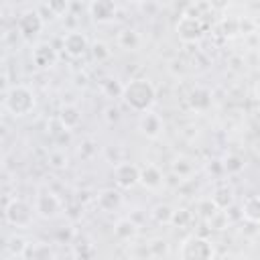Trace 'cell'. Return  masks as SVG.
I'll return each mask as SVG.
<instances>
[{
  "mask_svg": "<svg viewBox=\"0 0 260 260\" xmlns=\"http://www.w3.org/2000/svg\"><path fill=\"white\" fill-rule=\"evenodd\" d=\"M122 102L138 114L150 112L154 102H156V87L146 79V77H136L130 79L128 83H124V93H122Z\"/></svg>",
  "mask_w": 260,
  "mask_h": 260,
  "instance_id": "6da1fadb",
  "label": "cell"
},
{
  "mask_svg": "<svg viewBox=\"0 0 260 260\" xmlns=\"http://www.w3.org/2000/svg\"><path fill=\"white\" fill-rule=\"evenodd\" d=\"M37 106V95L35 91L24 85V83H14L8 85L4 91V108L10 116L14 118H24L28 116Z\"/></svg>",
  "mask_w": 260,
  "mask_h": 260,
  "instance_id": "7a4b0ae2",
  "label": "cell"
},
{
  "mask_svg": "<svg viewBox=\"0 0 260 260\" xmlns=\"http://www.w3.org/2000/svg\"><path fill=\"white\" fill-rule=\"evenodd\" d=\"M35 215H37L35 205L24 201V199H20V197H12L4 205V219L12 228H20V230L30 228Z\"/></svg>",
  "mask_w": 260,
  "mask_h": 260,
  "instance_id": "3957f363",
  "label": "cell"
},
{
  "mask_svg": "<svg viewBox=\"0 0 260 260\" xmlns=\"http://www.w3.org/2000/svg\"><path fill=\"white\" fill-rule=\"evenodd\" d=\"M181 260H213V244L203 236H187L179 248Z\"/></svg>",
  "mask_w": 260,
  "mask_h": 260,
  "instance_id": "277c9868",
  "label": "cell"
},
{
  "mask_svg": "<svg viewBox=\"0 0 260 260\" xmlns=\"http://www.w3.org/2000/svg\"><path fill=\"white\" fill-rule=\"evenodd\" d=\"M32 205H35L37 215L43 217V219H55V217H59L61 211H63V201L59 199L57 193H53V191H49V189H41V191L37 193Z\"/></svg>",
  "mask_w": 260,
  "mask_h": 260,
  "instance_id": "5b68a950",
  "label": "cell"
},
{
  "mask_svg": "<svg viewBox=\"0 0 260 260\" xmlns=\"http://www.w3.org/2000/svg\"><path fill=\"white\" fill-rule=\"evenodd\" d=\"M43 26H45V20H43V16L37 8H26L18 14L16 30L24 41H32L43 30Z\"/></svg>",
  "mask_w": 260,
  "mask_h": 260,
  "instance_id": "8992f818",
  "label": "cell"
},
{
  "mask_svg": "<svg viewBox=\"0 0 260 260\" xmlns=\"http://www.w3.org/2000/svg\"><path fill=\"white\" fill-rule=\"evenodd\" d=\"M175 30H177V35H179V39H181L183 43H197V41H201V37H203V32H205V24L201 22V18H197V16L185 12V14L179 18Z\"/></svg>",
  "mask_w": 260,
  "mask_h": 260,
  "instance_id": "52a82bcc",
  "label": "cell"
},
{
  "mask_svg": "<svg viewBox=\"0 0 260 260\" xmlns=\"http://www.w3.org/2000/svg\"><path fill=\"white\" fill-rule=\"evenodd\" d=\"M61 47H63V51H65L71 59H79V57H83L85 53H89L91 43L87 41V37H85L81 30H69V32L63 35Z\"/></svg>",
  "mask_w": 260,
  "mask_h": 260,
  "instance_id": "ba28073f",
  "label": "cell"
},
{
  "mask_svg": "<svg viewBox=\"0 0 260 260\" xmlns=\"http://www.w3.org/2000/svg\"><path fill=\"white\" fill-rule=\"evenodd\" d=\"M114 181L120 189H132L140 183V167L130 162V160H124L120 165H114Z\"/></svg>",
  "mask_w": 260,
  "mask_h": 260,
  "instance_id": "9c48e42d",
  "label": "cell"
},
{
  "mask_svg": "<svg viewBox=\"0 0 260 260\" xmlns=\"http://www.w3.org/2000/svg\"><path fill=\"white\" fill-rule=\"evenodd\" d=\"M87 12H89V16H91L93 22L108 24V22H112L116 18L118 6L112 0H95V2H89L87 4Z\"/></svg>",
  "mask_w": 260,
  "mask_h": 260,
  "instance_id": "30bf717a",
  "label": "cell"
},
{
  "mask_svg": "<svg viewBox=\"0 0 260 260\" xmlns=\"http://www.w3.org/2000/svg\"><path fill=\"white\" fill-rule=\"evenodd\" d=\"M162 128H165V124H162V118L156 114V112H144V114H140V118H138V130H140V134H144L146 138H158L160 134H162Z\"/></svg>",
  "mask_w": 260,
  "mask_h": 260,
  "instance_id": "8fae6325",
  "label": "cell"
},
{
  "mask_svg": "<svg viewBox=\"0 0 260 260\" xmlns=\"http://www.w3.org/2000/svg\"><path fill=\"white\" fill-rule=\"evenodd\" d=\"M30 59H32L35 67H39V69H51L57 63L59 55H57V51L49 43H39L37 47H32Z\"/></svg>",
  "mask_w": 260,
  "mask_h": 260,
  "instance_id": "7c38bea8",
  "label": "cell"
},
{
  "mask_svg": "<svg viewBox=\"0 0 260 260\" xmlns=\"http://www.w3.org/2000/svg\"><path fill=\"white\" fill-rule=\"evenodd\" d=\"M140 185L148 191H160L165 185V175L156 165L140 167Z\"/></svg>",
  "mask_w": 260,
  "mask_h": 260,
  "instance_id": "4fadbf2b",
  "label": "cell"
},
{
  "mask_svg": "<svg viewBox=\"0 0 260 260\" xmlns=\"http://www.w3.org/2000/svg\"><path fill=\"white\" fill-rule=\"evenodd\" d=\"M57 118H59V124L63 130H75L81 124V110L75 104H65V106H61Z\"/></svg>",
  "mask_w": 260,
  "mask_h": 260,
  "instance_id": "5bb4252c",
  "label": "cell"
},
{
  "mask_svg": "<svg viewBox=\"0 0 260 260\" xmlns=\"http://www.w3.org/2000/svg\"><path fill=\"white\" fill-rule=\"evenodd\" d=\"M122 205V193L118 189H104L98 193V207L106 213L116 211Z\"/></svg>",
  "mask_w": 260,
  "mask_h": 260,
  "instance_id": "9a60e30c",
  "label": "cell"
},
{
  "mask_svg": "<svg viewBox=\"0 0 260 260\" xmlns=\"http://www.w3.org/2000/svg\"><path fill=\"white\" fill-rule=\"evenodd\" d=\"M114 236L120 240V242H132L136 236H138V225L134 219L130 217H120L114 225Z\"/></svg>",
  "mask_w": 260,
  "mask_h": 260,
  "instance_id": "2e32d148",
  "label": "cell"
},
{
  "mask_svg": "<svg viewBox=\"0 0 260 260\" xmlns=\"http://www.w3.org/2000/svg\"><path fill=\"white\" fill-rule=\"evenodd\" d=\"M140 43H142V39L134 28H122L116 35V45L124 51H136L140 47Z\"/></svg>",
  "mask_w": 260,
  "mask_h": 260,
  "instance_id": "e0dca14e",
  "label": "cell"
},
{
  "mask_svg": "<svg viewBox=\"0 0 260 260\" xmlns=\"http://www.w3.org/2000/svg\"><path fill=\"white\" fill-rule=\"evenodd\" d=\"M28 248H30V244H28L26 238L20 236V234H12V236L6 240V252H8L12 258H22V256H26Z\"/></svg>",
  "mask_w": 260,
  "mask_h": 260,
  "instance_id": "ac0fdd59",
  "label": "cell"
},
{
  "mask_svg": "<svg viewBox=\"0 0 260 260\" xmlns=\"http://www.w3.org/2000/svg\"><path fill=\"white\" fill-rule=\"evenodd\" d=\"M55 248L49 242H35L26 252V258L30 260H55Z\"/></svg>",
  "mask_w": 260,
  "mask_h": 260,
  "instance_id": "d6986e66",
  "label": "cell"
},
{
  "mask_svg": "<svg viewBox=\"0 0 260 260\" xmlns=\"http://www.w3.org/2000/svg\"><path fill=\"white\" fill-rule=\"evenodd\" d=\"M189 104L195 112H205L211 106V93L205 87H195L189 95Z\"/></svg>",
  "mask_w": 260,
  "mask_h": 260,
  "instance_id": "ffe728a7",
  "label": "cell"
},
{
  "mask_svg": "<svg viewBox=\"0 0 260 260\" xmlns=\"http://www.w3.org/2000/svg\"><path fill=\"white\" fill-rule=\"evenodd\" d=\"M211 201L215 203V207L217 209H228L232 203H234V189L232 187H228V185H219L215 191H213V195H211Z\"/></svg>",
  "mask_w": 260,
  "mask_h": 260,
  "instance_id": "44dd1931",
  "label": "cell"
},
{
  "mask_svg": "<svg viewBox=\"0 0 260 260\" xmlns=\"http://www.w3.org/2000/svg\"><path fill=\"white\" fill-rule=\"evenodd\" d=\"M242 215L252 223H260V195H252L244 201Z\"/></svg>",
  "mask_w": 260,
  "mask_h": 260,
  "instance_id": "7402d4cb",
  "label": "cell"
},
{
  "mask_svg": "<svg viewBox=\"0 0 260 260\" xmlns=\"http://www.w3.org/2000/svg\"><path fill=\"white\" fill-rule=\"evenodd\" d=\"M100 89L110 100H118V98L122 100V93H124V85L116 77H104L102 83H100Z\"/></svg>",
  "mask_w": 260,
  "mask_h": 260,
  "instance_id": "603a6c76",
  "label": "cell"
},
{
  "mask_svg": "<svg viewBox=\"0 0 260 260\" xmlns=\"http://www.w3.org/2000/svg\"><path fill=\"white\" fill-rule=\"evenodd\" d=\"M173 213H175V207H171L169 203H158V205H154L152 211H150L152 219H154L156 223H160V225H169V223L173 221Z\"/></svg>",
  "mask_w": 260,
  "mask_h": 260,
  "instance_id": "cb8c5ba5",
  "label": "cell"
},
{
  "mask_svg": "<svg viewBox=\"0 0 260 260\" xmlns=\"http://www.w3.org/2000/svg\"><path fill=\"white\" fill-rule=\"evenodd\" d=\"M47 160H49V167L55 169V171H63V169L69 167V154H67L65 148H55V150H51L49 156H47Z\"/></svg>",
  "mask_w": 260,
  "mask_h": 260,
  "instance_id": "d4e9b609",
  "label": "cell"
},
{
  "mask_svg": "<svg viewBox=\"0 0 260 260\" xmlns=\"http://www.w3.org/2000/svg\"><path fill=\"white\" fill-rule=\"evenodd\" d=\"M89 55H91V59H93L95 63H106V61L112 57V49H110L108 43L95 41V43H91V47H89Z\"/></svg>",
  "mask_w": 260,
  "mask_h": 260,
  "instance_id": "484cf974",
  "label": "cell"
},
{
  "mask_svg": "<svg viewBox=\"0 0 260 260\" xmlns=\"http://www.w3.org/2000/svg\"><path fill=\"white\" fill-rule=\"evenodd\" d=\"M173 173L179 175V179H187L193 175V162L187 156H177L173 160Z\"/></svg>",
  "mask_w": 260,
  "mask_h": 260,
  "instance_id": "4316f807",
  "label": "cell"
},
{
  "mask_svg": "<svg viewBox=\"0 0 260 260\" xmlns=\"http://www.w3.org/2000/svg\"><path fill=\"white\" fill-rule=\"evenodd\" d=\"M221 167H223V171H225L228 175H238V173L244 171V160H242L238 154H228V156L223 158Z\"/></svg>",
  "mask_w": 260,
  "mask_h": 260,
  "instance_id": "83f0119b",
  "label": "cell"
},
{
  "mask_svg": "<svg viewBox=\"0 0 260 260\" xmlns=\"http://www.w3.org/2000/svg\"><path fill=\"white\" fill-rule=\"evenodd\" d=\"M191 211L189 209H185V207H179V209H175V213H173V221H171V225H177V228H187L189 223H191Z\"/></svg>",
  "mask_w": 260,
  "mask_h": 260,
  "instance_id": "f1b7e54d",
  "label": "cell"
},
{
  "mask_svg": "<svg viewBox=\"0 0 260 260\" xmlns=\"http://www.w3.org/2000/svg\"><path fill=\"white\" fill-rule=\"evenodd\" d=\"M148 252H150L154 258H162V256H167V252H169V244H167L165 240H152V242L148 244Z\"/></svg>",
  "mask_w": 260,
  "mask_h": 260,
  "instance_id": "f546056e",
  "label": "cell"
},
{
  "mask_svg": "<svg viewBox=\"0 0 260 260\" xmlns=\"http://www.w3.org/2000/svg\"><path fill=\"white\" fill-rule=\"evenodd\" d=\"M199 211H201V215H203L205 219H211L219 209L215 207V203H213L211 199H207V201H201V203H199Z\"/></svg>",
  "mask_w": 260,
  "mask_h": 260,
  "instance_id": "4dcf8cb0",
  "label": "cell"
},
{
  "mask_svg": "<svg viewBox=\"0 0 260 260\" xmlns=\"http://www.w3.org/2000/svg\"><path fill=\"white\" fill-rule=\"evenodd\" d=\"M225 221H228V215H225V211H217L211 219H207V223H209V228H213V230H221L223 225H225Z\"/></svg>",
  "mask_w": 260,
  "mask_h": 260,
  "instance_id": "1f68e13d",
  "label": "cell"
},
{
  "mask_svg": "<svg viewBox=\"0 0 260 260\" xmlns=\"http://www.w3.org/2000/svg\"><path fill=\"white\" fill-rule=\"evenodd\" d=\"M104 120H106L108 124H116V122L120 120V110H118L116 106H108V108L104 110Z\"/></svg>",
  "mask_w": 260,
  "mask_h": 260,
  "instance_id": "d6a6232c",
  "label": "cell"
},
{
  "mask_svg": "<svg viewBox=\"0 0 260 260\" xmlns=\"http://www.w3.org/2000/svg\"><path fill=\"white\" fill-rule=\"evenodd\" d=\"M75 258H77V260H81V258L91 260V258H93V248H91L89 244H81V248L77 246V248H75Z\"/></svg>",
  "mask_w": 260,
  "mask_h": 260,
  "instance_id": "836d02e7",
  "label": "cell"
},
{
  "mask_svg": "<svg viewBox=\"0 0 260 260\" xmlns=\"http://www.w3.org/2000/svg\"><path fill=\"white\" fill-rule=\"evenodd\" d=\"M47 8H49V12H53L55 16H61L63 12H67V2H49Z\"/></svg>",
  "mask_w": 260,
  "mask_h": 260,
  "instance_id": "e575fe53",
  "label": "cell"
},
{
  "mask_svg": "<svg viewBox=\"0 0 260 260\" xmlns=\"http://www.w3.org/2000/svg\"><path fill=\"white\" fill-rule=\"evenodd\" d=\"M91 146H95L91 140H85L83 144H79V156H81V158H85V160H87V158H91V154H89V148H91Z\"/></svg>",
  "mask_w": 260,
  "mask_h": 260,
  "instance_id": "d590c367",
  "label": "cell"
}]
</instances>
